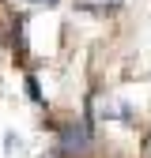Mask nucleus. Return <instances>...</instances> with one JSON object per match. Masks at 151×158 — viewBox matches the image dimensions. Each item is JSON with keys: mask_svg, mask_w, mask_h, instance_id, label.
Wrapping results in <instances>:
<instances>
[{"mask_svg": "<svg viewBox=\"0 0 151 158\" xmlns=\"http://www.w3.org/2000/svg\"><path fill=\"white\" fill-rule=\"evenodd\" d=\"M87 151H91V135H87V128H64L61 158H72V154H87Z\"/></svg>", "mask_w": 151, "mask_h": 158, "instance_id": "f257e3e1", "label": "nucleus"}, {"mask_svg": "<svg viewBox=\"0 0 151 158\" xmlns=\"http://www.w3.org/2000/svg\"><path fill=\"white\" fill-rule=\"evenodd\" d=\"M91 4H94V8H121L125 0H91Z\"/></svg>", "mask_w": 151, "mask_h": 158, "instance_id": "f03ea898", "label": "nucleus"}, {"mask_svg": "<svg viewBox=\"0 0 151 158\" xmlns=\"http://www.w3.org/2000/svg\"><path fill=\"white\" fill-rule=\"evenodd\" d=\"M49 158H61V154H49Z\"/></svg>", "mask_w": 151, "mask_h": 158, "instance_id": "7ed1b4c3", "label": "nucleus"}]
</instances>
